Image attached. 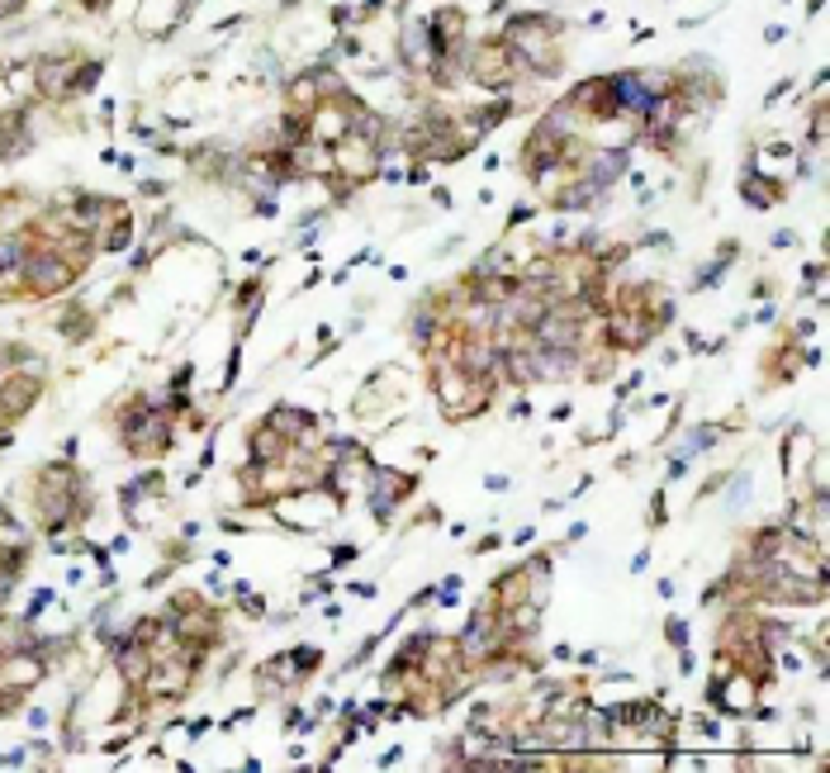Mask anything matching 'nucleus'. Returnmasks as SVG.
<instances>
[{
	"label": "nucleus",
	"instance_id": "1",
	"mask_svg": "<svg viewBox=\"0 0 830 773\" xmlns=\"http://www.w3.org/2000/svg\"><path fill=\"white\" fill-rule=\"evenodd\" d=\"M408 489H413L408 475H399V470H375V489H370L375 518H389V513H394V508L408 499Z\"/></svg>",
	"mask_w": 830,
	"mask_h": 773
}]
</instances>
